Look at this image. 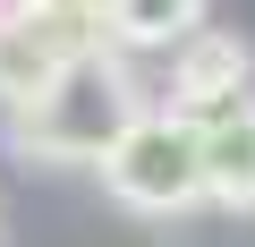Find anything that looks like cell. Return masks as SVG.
Listing matches in <instances>:
<instances>
[{
	"instance_id": "6da1fadb",
	"label": "cell",
	"mask_w": 255,
	"mask_h": 247,
	"mask_svg": "<svg viewBox=\"0 0 255 247\" xmlns=\"http://www.w3.org/2000/svg\"><path fill=\"white\" fill-rule=\"evenodd\" d=\"M145 119V102H136V68H128V51L119 43H94V51H77L26 111H17V154L26 162H94L102 171V154L128 137Z\"/></svg>"
},
{
	"instance_id": "7a4b0ae2",
	"label": "cell",
	"mask_w": 255,
	"mask_h": 247,
	"mask_svg": "<svg viewBox=\"0 0 255 247\" xmlns=\"http://www.w3.org/2000/svg\"><path fill=\"white\" fill-rule=\"evenodd\" d=\"M102 188L128 213H187V205H204V128L179 119V111H145L102 154Z\"/></svg>"
},
{
	"instance_id": "3957f363",
	"label": "cell",
	"mask_w": 255,
	"mask_h": 247,
	"mask_svg": "<svg viewBox=\"0 0 255 247\" xmlns=\"http://www.w3.org/2000/svg\"><path fill=\"white\" fill-rule=\"evenodd\" d=\"M94 43H111L94 9H68V0H0V102L26 111Z\"/></svg>"
},
{
	"instance_id": "277c9868",
	"label": "cell",
	"mask_w": 255,
	"mask_h": 247,
	"mask_svg": "<svg viewBox=\"0 0 255 247\" xmlns=\"http://www.w3.org/2000/svg\"><path fill=\"white\" fill-rule=\"evenodd\" d=\"M247 77H255V51L238 34H196L179 43V68H170V111L196 119V128H213V119L247 111Z\"/></svg>"
},
{
	"instance_id": "5b68a950",
	"label": "cell",
	"mask_w": 255,
	"mask_h": 247,
	"mask_svg": "<svg viewBox=\"0 0 255 247\" xmlns=\"http://www.w3.org/2000/svg\"><path fill=\"white\" fill-rule=\"evenodd\" d=\"M102 34L119 51H170L204 34V0H102Z\"/></svg>"
},
{
	"instance_id": "8992f818",
	"label": "cell",
	"mask_w": 255,
	"mask_h": 247,
	"mask_svg": "<svg viewBox=\"0 0 255 247\" xmlns=\"http://www.w3.org/2000/svg\"><path fill=\"white\" fill-rule=\"evenodd\" d=\"M204 196L213 205H255V102L204 128Z\"/></svg>"
},
{
	"instance_id": "52a82bcc",
	"label": "cell",
	"mask_w": 255,
	"mask_h": 247,
	"mask_svg": "<svg viewBox=\"0 0 255 247\" xmlns=\"http://www.w3.org/2000/svg\"><path fill=\"white\" fill-rule=\"evenodd\" d=\"M68 9H94V17H102V0H68Z\"/></svg>"
}]
</instances>
